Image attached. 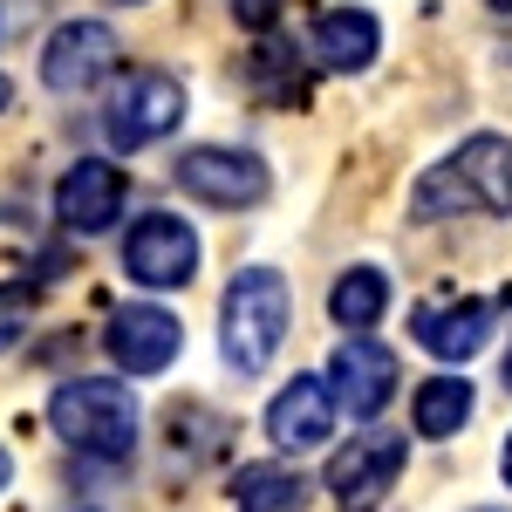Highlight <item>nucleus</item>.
I'll list each match as a JSON object with an SVG mask.
<instances>
[{
  "label": "nucleus",
  "mask_w": 512,
  "mask_h": 512,
  "mask_svg": "<svg viewBox=\"0 0 512 512\" xmlns=\"http://www.w3.org/2000/svg\"><path fill=\"white\" fill-rule=\"evenodd\" d=\"M185 123V82L164 69H130L103 103V137L117 151H151Z\"/></svg>",
  "instance_id": "nucleus-4"
},
{
  "label": "nucleus",
  "mask_w": 512,
  "mask_h": 512,
  "mask_svg": "<svg viewBox=\"0 0 512 512\" xmlns=\"http://www.w3.org/2000/svg\"><path fill=\"white\" fill-rule=\"evenodd\" d=\"M410 342L437 362H472L492 342V301H437L410 315Z\"/></svg>",
  "instance_id": "nucleus-13"
},
{
  "label": "nucleus",
  "mask_w": 512,
  "mask_h": 512,
  "mask_svg": "<svg viewBox=\"0 0 512 512\" xmlns=\"http://www.w3.org/2000/svg\"><path fill=\"white\" fill-rule=\"evenodd\" d=\"M328 315H335V328H349V335H369L376 321L390 315V274L383 267H349V274L328 287Z\"/></svg>",
  "instance_id": "nucleus-15"
},
{
  "label": "nucleus",
  "mask_w": 512,
  "mask_h": 512,
  "mask_svg": "<svg viewBox=\"0 0 512 512\" xmlns=\"http://www.w3.org/2000/svg\"><path fill=\"white\" fill-rule=\"evenodd\" d=\"M315 55H321V69H335V76H362V69L383 55L376 14H369V7H328L315 21Z\"/></svg>",
  "instance_id": "nucleus-14"
},
{
  "label": "nucleus",
  "mask_w": 512,
  "mask_h": 512,
  "mask_svg": "<svg viewBox=\"0 0 512 512\" xmlns=\"http://www.w3.org/2000/svg\"><path fill=\"white\" fill-rule=\"evenodd\" d=\"M233 499H239V512H301L308 506V478L294 465H239Z\"/></svg>",
  "instance_id": "nucleus-17"
},
{
  "label": "nucleus",
  "mask_w": 512,
  "mask_h": 512,
  "mask_svg": "<svg viewBox=\"0 0 512 512\" xmlns=\"http://www.w3.org/2000/svg\"><path fill=\"white\" fill-rule=\"evenodd\" d=\"M472 383L465 376H431V383H417V396H410V424H417V437H458L465 424H472Z\"/></svg>",
  "instance_id": "nucleus-16"
},
{
  "label": "nucleus",
  "mask_w": 512,
  "mask_h": 512,
  "mask_svg": "<svg viewBox=\"0 0 512 512\" xmlns=\"http://www.w3.org/2000/svg\"><path fill=\"white\" fill-rule=\"evenodd\" d=\"M458 212H492L512 219V137L478 130L444 164H431L410 192V219H458Z\"/></svg>",
  "instance_id": "nucleus-1"
},
{
  "label": "nucleus",
  "mask_w": 512,
  "mask_h": 512,
  "mask_svg": "<svg viewBox=\"0 0 512 512\" xmlns=\"http://www.w3.org/2000/svg\"><path fill=\"white\" fill-rule=\"evenodd\" d=\"M335 417H342V403L328 390V376H294L267 403V437H274V451H321L335 437Z\"/></svg>",
  "instance_id": "nucleus-12"
},
{
  "label": "nucleus",
  "mask_w": 512,
  "mask_h": 512,
  "mask_svg": "<svg viewBox=\"0 0 512 512\" xmlns=\"http://www.w3.org/2000/svg\"><path fill=\"white\" fill-rule=\"evenodd\" d=\"M123 7H144V0H123Z\"/></svg>",
  "instance_id": "nucleus-24"
},
{
  "label": "nucleus",
  "mask_w": 512,
  "mask_h": 512,
  "mask_svg": "<svg viewBox=\"0 0 512 512\" xmlns=\"http://www.w3.org/2000/svg\"><path fill=\"white\" fill-rule=\"evenodd\" d=\"M28 315H35V287L28 280H0V355L28 335Z\"/></svg>",
  "instance_id": "nucleus-18"
},
{
  "label": "nucleus",
  "mask_w": 512,
  "mask_h": 512,
  "mask_svg": "<svg viewBox=\"0 0 512 512\" xmlns=\"http://www.w3.org/2000/svg\"><path fill=\"white\" fill-rule=\"evenodd\" d=\"M178 185H185V198L219 205V212L260 205V198L274 192L267 164L253 158V151H233V144H192V151L178 158Z\"/></svg>",
  "instance_id": "nucleus-6"
},
{
  "label": "nucleus",
  "mask_w": 512,
  "mask_h": 512,
  "mask_svg": "<svg viewBox=\"0 0 512 512\" xmlns=\"http://www.w3.org/2000/svg\"><path fill=\"white\" fill-rule=\"evenodd\" d=\"M48 424H55V437H62L69 451L103 458V465H123V458L137 451V431H144L137 396H130V383H117V376H69L62 390L48 396Z\"/></svg>",
  "instance_id": "nucleus-2"
},
{
  "label": "nucleus",
  "mask_w": 512,
  "mask_h": 512,
  "mask_svg": "<svg viewBox=\"0 0 512 512\" xmlns=\"http://www.w3.org/2000/svg\"><path fill=\"white\" fill-rule=\"evenodd\" d=\"M7 478H14V458H7V451H0V492H7Z\"/></svg>",
  "instance_id": "nucleus-21"
},
{
  "label": "nucleus",
  "mask_w": 512,
  "mask_h": 512,
  "mask_svg": "<svg viewBox=\"0 0 512 512\" xmlns=\"http://www.w3.org/2000/svg\"><path fill=\"white\" fill-rule=\"evenodd\" d=\"M403 478V437L396 431H362L328 458V492L342 512H376Z\"/></svg>",
  "instance_id": "nucleus-7"
},
{
  "label": "nucleus",
  "mask_w": 512,
  "mask_h": 512,
  "mask_svg": "<svg viewBox=\"0 0 512 512\" xmlns=\"http://www.w3.org/2000/svg\"><path fill=\"white\" fill-rule=\"evenodd\" d=\"M103 349H110V362L123 376H164L178 362V349H185V321L171 308H158V301H130V308L110 315Z\"/></svg>",
  "instance_id": "nucleus-8"
},
{
  "label": "nucleus",
  "mask_w": 512,
  "mask_h": 512,
  "mask_svg": "<svg viewBox=\"0 0 512 512\" xmlns=\"http://www.w3.org/2000/svg\"><path fill=\"white\" fill-rule=\"evenodd\" d=\"M117 55H123V41L110 21H62L48 35V48H41V82L55 96H82L103 76H117Z\"/></svg>",
  "instance_id": "nucleus-9"
},
{
  "label": "nucleus",
  "mask_w": 512,
  "mask_h": 512,
  "mask_svg": "<svg viewBox=\"0 0 512 512\" xmlns=\"http://www.w3.org/2000/svg\"><path fill=\"white\" fill-rule=\"evenodd\" d=\"M123 192H130V178H123L110 158H76L62 178H55V219H62V233H110L123 219Z\"/></svg>",
  "instance_id": "nucleus-11"
},
{
  "label": "nucleus",
  "mask_w": 512,
  "mask_h": 512,
  "mask_svg": "<svg viewBox=\"0 0 512 512\" xmlns=\"http://www.w3.org/2000/svg\"><path fill=\"white\" fill-rule=\"evenodd\" d=\"M7 103H14V82H7V76H0V110H7Z\"/></svg>",
  "instance_id": "nucleus-22"
},
{
  "label": "nucleus",
  "mask_w": 512,
  "mask_h": 512,
  "mask_svg": "<svg viewBox=\"0 0 512 512\" xmlns=\"http://www.w3.org/2000/svg\"><path fill=\"white\" fill-rule=\"evenodd\" d=\"M233 14L246 21V28H274V21H280V0H233Z\"/></svg>",
  "instance_id": "nucleus-19"
},
{
  "label": "nucleus",
  "mask_w": 512,
  "mask_h": 512,
  "mask_svg": "<svg viewBox=\"0 0 512 512\" xmlns=\"http://www.w3.org/2000/svg\"><path fill=\"white\" fill-rule=\"evenodd\" d=\"M396 349H383L376 335H349L342 349L328 355V390H335V403L349 410V417H383L390 410V396H396Z\"/></svg>",
  "instance_id": "nucleus-10"
},
{
  "label": "nucleus",
  "mask_w": 512,
  "mask_h": 512,
  "mask_svg": "<svg viewBox=\"0 0 512 512\" xmlns=\"http://www.w3.org/2000/svg\"><path fill=\"white\" fill-rule=\"evenodd\" d=\"M499 376H506V390H512V349H506V369H499Z\"/></svg>",
  "instance_id": "nucleus-23"
},
{
  "label": "nucleus",
  "mask_w": 512,
  "mask_h": 512,
  "mask_svg": "<svg viewBox=\"0 0 512 512\" xmlns=\"http://www.w3.org/2000/svg\"><path fill=\"white\" fill-rule=\"evenodd\" d=\"M294 321V294L274 267H239L226 301H219V355L233 362L239 376H260L287 342Z\"/></svg>",
  "instance_id": "nucleus-3"
},
{
  "label": "nucleus",
  "mask_w": 512,
  "mask_h": 512,
  "mask_svg": "<svg viewBox=\"0 0 512 512\" xmlns=\"http://www.w3.org/2000/svg\"><path fill=\"white\" fill-rule=\"evenodd\" d=\"M123 274L151 294H171V287H192L198 274V233L192 219L178 212H144L130 233H123Z\"/></svg>",
  "instance_id": "nucleus-5"
},
{
  "label": "nucleus",
  "mask_w": 512,
  "mask_h": 512,
  "mask_svg": "<svg viewBox=\"0 0 512 512\" xmlns=\"http://www.w3.org/2000/svg\"><path fill=\"white\" fill-rule=\"evenodd\" d=\"M499 478L512 485V437H506V451H499Z\"/></svg>",
  "instance_id": "nucleus-20"
}]
</instances>
